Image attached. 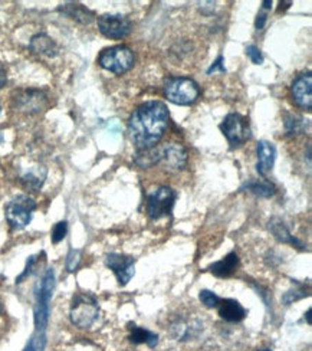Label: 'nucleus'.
I'll list each match as a JSON object with an SVG mask.
<instances>
[{
  "mask_svg": "<svg viewBox=\"0 0 312 351\" xmlns=\"http://www.w3.org/2000/svg\"><path fill=\"white\" fill-rule=\"evenodd\" d=\"M98 64L101 68L112 72V74L121 75L132 68L134 52L125 45L111 47L101 51L98 56Z\"/></svg>",
  "mask_w": 312,
  "mask_h": 351,
  "instance_id": "6",
  "label": "nucleus"
},
{
  "mask_svg": "<svg viewBox=\"0 0 312 351\" xmlns=\"http://www.w3.org/2000/svg\"><path fill=\"white\" fill-rule=\"evenodd\" d=\"M55 288V274L53 269H48L43 275L35 291V326L38 332H45L49 319V302Z\"/></svg>",
  "mask_w": 312,
  "mask_h": 351,
  "instance_id": "5",
  "label": "nucleus"
},
{
  "mask_svg": "<svg viewBox=\"0 0 312 351\" xmlns=\"http://www.w3.org/2000/svg\"><path fill=\"white\" fill-rule=\"evenodd\" d=\"M99 32L110 39H123L132 31V22L123 14H101L98 18Z\"/></svg>",
  "mask_w": 312,
  "mask_h": 351,
  "instance_id": "10",
  "label": "nucleus"
},
{
  "mask_svg": "<svg viewBox=\"0 0 312 351\" xmlns=\"http://www.w3.org/2000/svg\"><path fill=\"white\" fill-rule=\"evenodd\" d=\"M217 311H219V317L221 319L228 321V323H241L248 314V311L243 308L239 301L230 300V298L220 300L217 305Z\"/></svg>",
  "mask_w": 312,
  "mask_h": 351,
  "instance_id": "15",
  "label": "nucleus"
},
{
  "mask_svg": "<svg viewBox=\"0 0 312 351\" xmlns=\"http://www.w3.org/2000/svg\"><path fill=\"white\" fill-rule=\"evenodd\" d=\"M8 82V77H6V71L2 65V62H0V88H3Z\"/></svg>",
  "mask_w": 312,
  "mask_h": 351,
  "instance_id": "32",
  "label": "nucleus"
},
{
  "mask_svg": "<svg viewBox=\"0 0 312 351\" xmlns=\"http://www.w3.org/2000/svg\"><path fill=\"white\" fill-rule=\"evenodd\" d=\"M58 12L64 13L65 16H68L73 21H77L82 25L91 23L95 18V13L93 10H89L88 8H85L81 3H65V5L58 8Z\"/></svg>",
  "mask_w": 312,
  "mask_h": 351,
  "instance_id": "17",
  "label": "nucleus"
},
{
  "mask_svg": "<svg viewBox=\"0 0 312 351\" xmlns=\"http://www.w3.org/2000/svg\"><path fill=\"white\" fill-rule=\"evenodd\" d=\"M256 156H258L256 170L262 176V178H266V176L271 173V170L275 165V158H276L275 145L269 141H265V140L259 141L258 147H256Z\"/></svg>",
  "mask_w": 312,
  "mask_h": 351,
  "instance_id": "14",
  "label": "nucleus"
},
{
  "mask_svg": "<svg viewBox=\"0 0 312 351\" xmlns=\"http://www.w3.org/2000/svg\"><path fill=\"white\" fill-rule=\"evenodd\" d=\"M258 351H272V350H269V348H263V350H258Z\"/></svg>",
  "mask_w": 312,
  "mask_h": 351,
  "instance_id": "37",
  "label": "nucleus"
},
{
  "mask_svg": "<svg viewBox=\"0 0 312 351\" xmlns=\"http://www.w3.org/2000/svg\"><path fill=\"white\" fill-rule=\"evenodd\" d=\"M177 199V193L169 186H160L154 192L148 195L147 199V213L153 221L161 217L170 216Z\"/></svg>",
  "mask_w": 312,
  "mask_h": 351,
  "instance_id": "9",
  "label": "nucleus"
},
{
  "mask_svg": "<svg viewBox=\"0 0 312 351\" xmlns=\"http://www.w3.org/2000/svg\"><path fill=\"white\" fill-rule=\"evenodd\" d=\"M246 55L249 56V60L252 61V64L255 65H261L263 62V56H262V52L258 47L255 45H249L246 47Z\"/></svg>",
  "mask_w": 312,
  "mask_h": 351,
  "instance_id": "28",
  "label": "nucleus"
},
{
  "mask_svg": "<svg viewBox=\"0 0 312 351\" xmlns=\"http://www.w3.org/2000/svg\"><path fill=\"white\" fill-rule=\"evenodd\" d=\"M215 72H220V74H226L225 69V60H223V55H219L217 60L207 69V75H212Z\"/></svg>",
  "mask_w": 312,
  "mask_h": 351,
  "instance_id": "30",
  "label": "nucleus"
},
{
  "mask_svg": "<svg viewBox=\"0 0 312 351\" xmlns=\"http://www.w3.org/2000/svg\"><path fill=\"white\" fill-rule=\"evenodd\" d=\"M291 5H292V2H280V8H279V10H282V9H288Z\"/></svg>",
  "mask_w": 312,
  "mask_h": 351,
  "instance_id": "34",
  "label": "nucleus"
},
{
  "mask_svg": "<svg viewBox=\"0 0 312 351\" xmlns=\"http://www.w3.org/2000/svg\"><path fill=\"white\" fill-rule=\"evenodd\" d=\"M47 174L48 171L45 167H32L21 178L22 186L27 190H31V192H36V190L42 187L45 179H47Z\"/></svg>",
  "mask_w": 312,
  "mask_h": 351,
  "instance_id": "21",
  "label": "nucleus"
},
{
  "mask_svg": "<svg viewBox=\"0 0 312 351\" xmlns=\"http://www.w3.org/2000/svg\"><path fill=\"white\" fill-rule=\"evenodd\" d=\"M248 189L249 192L259 197H272L276 192V189L272 183L266 182V180H255V182H249L243 186V189Z\"/></svg>",
  "mask_w": 312,
  "mask_h": 351,
  "instance_id": "22",
  "label": "nucleus"
},
{
  "mask_svg": "<svg viewBox=\"0 0 312 351\" xmlns=\"http://www.w3.org/2000/svg\"><path fill=\"white\" fill-rule=\"evenodd\" d=\"M269 230L272 232V235L282 243H289L293 245L296 247H300V250H304V245L291 235V232L288 230V228L285 226V223L280 221V219L275 217L269 222Z\"/></svg>",
  "mask_w": 312,
  "mask_h": 351,
  "instance_id": "20",
  "label": "nucleus"
},
{
  "mask_svg": "<svg viewBox=\"0 0 312 351\" xmlns=\"http://www.w3.org/2000/svg\"><path fill=\"white\" fill-rule=\"evenodd\" d=\"M199 300L206 306V308H217V305H219L221 298L209 289H203V291H200Z\"/></svg>",
  "mask_w": 312,
  "mask_h": 351,
  "instance_id": "24",
  "label": "nucleus"
},
{
  "mask_svg": "<svg viewBox=\"0 0 312 351\" xmlns=\"http://www.w3.org/2000/svg\"><path fill=\"white\" fill-rule=\"evenodd\" d=\"M0 112H2V106H0Z\"/></svg>",
  "mask_w": 312,
  "mask_h": 351,
  "instance_id": "39",
  "label": "nucleus"
},
{
  "mask_svg": "<svg viewBox=\"0 0 312 351\" xmlns=\"http://www.w3.org/2000/svg\"><path fill=\"white\" fill-rule=\"evenodd\" d=\"M169 119V108L161 101H148L134 110L128 119V133L139 152L156 147L166 133Z\"/></svg>",
  "mask_w": 312,
  "mask_h": 351,
  "instance_id": "1",
  "label": "nucleus"
},
{
  "mask_svg": "<svg viewBox=\"0 0 312 351\" xmlns=\"http://www.w3.org/2000/svg\"><path fill=\"white\" fill-rule=\"evenodd\" d=\"M128 330H130V337L128 340L132 343V344H147L148 347H156L157 343H158V335L150 330L147 328H143V327H139L136 324H128Z\"/></svg>",
  "mask_w": 312,
  "mask_h": 351,
  "instance_id": "19",
  "label": "nucleus"
},
{
  "mask_svg": "<svg viewBox=\"0 0 312 351\" xmlns=\"http://www.w3.org/2000/svg\"><path fill=\"white\" fill-rule=\"evenodd\" d=\"M220 131L223 136L226 137L229 141L230 147H241L248 140H250V127L249 121L246 117L237 114V112H230L225 117L219 125Z\"/></svg>",
  "mask_w": 312,
  "mask_h": 351,
  "instance_id": "8",
  "label": "nucleus"
},
{
  "mask_svg": "<svg viewBox=\"0 0 312 351\" xmlns=\"http://www.w3.org/2000/svg\"><path fill=\"white\" fill-rule=\"evenodd\" d=\"M99 314V305L97 298L88 292H78L73 295L71 302L69 317L73 326L78 328H89L91 327Z\"/></svg>",
  "mask_w": 312,
  "mask_h": 351,
  "instance_id": "3",
  "label": "nucleus"
},
{
  "mask_svg": "<svg viewBox=\"0 0 312 351\" xmlns=\"http://www.w3.org/2000/svg\"><path fill=\"white\" fill-rule=\"evenodd\" d=\"M29 49H31L36 55L47 56V58H53L59 53V48L56 45V42L47 34L35 35L31 39V43H29Z\"/></svg>",
  "mask_w": 312,
  "mask_h": 351,
  "instance_id": "16",
  "label": "nucleus"
},
{
  "mask_svg": "<svg viewBox=\"0 0 312 351\" xmlns=\"http://www.w3.org/2000/svg\"><path fill=\"white\" fill-rule=\"evenodd\" d=\"M106 265L114 272L118 284L121 287L127 285L136 272V259L128 255L110 254L106 258Z\"/></svg>",
  "mask_w": 312,
  "mask_h": 351,
  "instance_id": "12",
  "label": "nucleus"
},
{
  "mask_svg": "<svg viewBox=\"0 0 312 351\" xmlns=\"http://www.w3.org/2000/svg\"><path fill=\"white\" fill-rule=\"evenodd\" d=\"M45 347V332H38L23 351H42Z\"/></svg>",
  "mask_w": 312,
  "mask_h": 351,
  "instance_id": "27",
  "label": "nucleus"
},
{
  "mask_svg": "<svg viewBox=\"0 0 312 351\" xmlns=\"http://www.w3.org/2000/svg\"><path fill=\"white\" fill-rule=\"evenodd\" d=\"M305 123L302 119H298V117L295 115H288L287 120H285V130H287V134L289 136H295V134H301L304 131Z\"/></svg>",
  "mask_w": 312,
  "mask_h": 351,
  "instance_id": "23",
  "label": "nucleus"
},
{
  "mask_svg": "<svg viewBox=\"0 0 312 351\" xmlns=\"http://www.w3.org/2000/svg\"><path fill=\"white\" fill-rule=\"evenodd\" d=\"M308 294H307L304 289H291L284 295V302L288 305V304H292L293 301H298V300H301V298H304Z\"/></svg>",
  "mask_w": 312,
  "mask_h": 351,
  "instance_id": "29",
  "label": "nucleus"
},
{
  "mask_svg": "<svg viewBox=\"0 0 312 351\" xmlns=\"http://www.w3.org/2000/svg\"><path fill=\"white\" fill-rule=\"evenodd\" d=\"M272 9V0H266V2H262V10H271Z\"/></svg>",
  "mask_w": 312,
  "mask_h": 351,
  "instance_id": "33",
  "label": "nucleus"
},
{
  "mask_svg": "<svg viewBox=\"0 0 312 351\" xmlns=\"http://www.w3.org/2000/svg\"><path fill=\"white\" fill-rule=\"evenodd\" d=\"M166 98L176 106H191L200 97L199 85L187 77H170L165 84Z\"/></svg>",
  "mask_w": 312,
  "mask_h": 351,
  "instance_id": "4",
  "label": "nucleus"
},
{
  "mask_svg": "<svg viewBox=\"0 0 312 351\" xmlns=\"http://www.w3.org/2000/svg\"><path fill=\"white\" fill-rule=\"evenodd\" d=\"M80 262H81V252L77 250H71L67 256V269L69 272H73L78 268Z\"/></svg>",
  "mask_w": 312,
  "mask_h": 351,
  "instance_id": "26",
  "label": "nucleus"
},
{
  "mask_svg": "<svg viewBox=\"0 0 312 351\" xmlns=\"http://www.w3.org/2000/svg\"><path fill=\"white\" fill-rule=\"evenodd\" d=\"M291 94L295 101V104L302 110H311L312 107V75L311 72H304L298 75L292 85Z\"/></svg>",
  "mask_w": 312,
  "mask_h": 351,
  "instance_id": "13",
  "label": "nucleus"
},
{
  "mask_svg": "<svg viewBox=\"0 0 312 351\" xmlns=\"http://www.w3.org/2000/svg\"><path fill=\"white\" fill-rule=\"evenodd\" d=\"M239 267V256H237L236 252H230L229 255H226L221 261H217L209 267V271L219 278H229L230 275H233Z\"/></svg>",
  "mask_w": 312,
  "mask_h": 351,
  "instance_id": "18",
  "label": "nucleus"
},
{
  "mask_svg": "<svg viewBox=\"0 0 312 351\" xmlns=\"http://www.w3.org/2000/svg\"><path fill=\"white\" fill-rule=\"evenodd\" d=\"M307 321H308V324H311V310L307 311Z\"/></svg>",
  "mask_w": 312,
  "mask_h": 351,
  "instance_id": "35",
  "label": "nucleus"
},
{
  "mask_svg": "<svg viewBox=\"0 0 312 351\" xmlns=\"http://www.w3.org/2000/svg\"><path fill=\"white\" fill-rule=\"evenodd\" d=\"M3 140H5V137H3V133H2V131H0V144L3 143Z\"/></svg>",
  "mask_w": 312,
  "mask_h": 351,
  "instance_id": "36",
  "label": "nucleus"
},
{
  "mask_svg": "<svg viewBox=\"0 0 312 351\" xmlns=\"http://www.w3.org/2000/svg\"><path fill=\"white\" fill-rule=\"evenodd\" d=\"M36 209V202L26 195L14 196L5 208L8 222L14 229H23L32 221V215Z\"/></svg>",
  "mask_w": 312,
  "mask_h": 351,
  "instance_id": "7",
  "label": "nucleus"
},
{
  "mask_svg": "<svg viewBox=\"0 0 312 351\" xmlns=\"http://www.w3.org/2000/svg\"><path fill=\"white\" fill-rule=\"evenodd\" d=\"M68 232V223L65 221L58 222L52 229V243H59L65 237Z\"/></svg>",
  "mask_w": 312,
  "mask_h": 351,
  "instance_id": "25",
  "label": "nucleus"
},
{
  "mask_svg": "<svg viewBox=\"0 0 312 351\" xmlns=\"http://www.w3.org/2000/svg\"><path fill=\"white\" fill-rule=\"evenodd\" d=\"M266 21H267V13L263 10V12H261V13L258 14L256 22H255V27L258 29V31H261V29H263Z\"/></svg>",
  "mask_w": 312,
  "mask_h": 351,
  "instance_id": "31",
  "label": "nucleus"
},
{
  "mask_svg": "<svg viewBox=\"0 0 312 351\" xmlns=\"http://www.w3.org/2000/svg\"><path fill=\"white\" fill-rule=\"evenodd\" d=\"M48 104V97L40 90H22L14 94L13 106L25 114L40 112Z\"/></svg>",
  "mask_w": 312,
  "mask_h": 351,
  "instance_id": "11",
  "label": "nucleus"
},
{
  "mask_svg": "<svg viewBox=\"0 0 312 351\" xmlns=\"http://www.w3.org/2000/svg\"><path fill=\"white\" fill-rule=\"evenodd\" d=\"M0 313H2V304H0Z\"/></svg>",
  "mask_w": 312,
  "mask_h": 351,
  "instance_id": "38",
  "label": "nucleus"
},
{
  "mask_svg": "<svg viewBox=\"0 0 312 351\" xmlns=\"http://www.w3.org/2000/svg\"><path fill=\"white\" fill-rule=\"evenodd\" d=\"M134 162L141 169L161 165L167 171L177 173L187 166V152L182 144L167 143L161 145V147L137 152Z\"/></svg>",
  "mask_w": 312,
  "mask_h": 351,
  "instance_id": "2",
  "label": "nucleus"
}]
</instances>
